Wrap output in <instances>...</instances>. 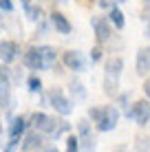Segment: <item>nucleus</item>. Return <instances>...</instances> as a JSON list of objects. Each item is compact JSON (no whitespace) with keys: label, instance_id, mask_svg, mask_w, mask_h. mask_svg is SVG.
Listing matches in <instances>:
<instances>
[{"label":"nucleus","instance_id":"f257e3e1","mask_svg":"<svg viewBox=\"0 0 150 152\" xmlns=\"http://www.w3.org/2000/svg\"><path fill=\"white\" fill-rule=\"evenodd\" d=\"M31 126H33V128H38L40 132L49 134V137H60L62 132H66V130L71 128L64 119L49 117V115H44V113H35L33 117H31Z\"/></svg>","mask_w":150,"mask_h":152},{"label":"nucleus","instance_id":"f03ea898","mask_svg":"<svg viewBox=\"0 0 150 152\" xmlns=\"http://www.w3.org/2000/svg\"><path fill=\"white\" fill-rule=\"evenodd\" d=\"M49 102H51V106L55 108V113H60L62 117H66V115H71L73 113V102H71L69 97L62 93V88H51V93H49Z\"/></svg>","mask_w":150,"mask_h":152},{"label":"nucleus","instance_id":"7ed1b4c3","mask_svg":"<svg viewBox=\"0 0 150 152\" xmlns=\"http://www.w3.org/2000/svg\"><path fill=\"white\" fill-rule=\"evenodd\" d=\"M117 121H119V110L115 106H102V117L95 126L100 132H110V130H115Z\"/></svg>","mask_w":150,"mask_h":152},{"label":"nucleus","instance_id":"20e7f679","mask_svg":"<svg viewBox=\"0 0 150 152\" xmlns=\"http://www.w3.org/2000/svg\"><path fill=\"white\" fill-rule=\"evenodd\" d=\"M126 115L130 119H135L137 126H146L150 121V99H139V102H135Z\"/></svg>","mask_w":150,"mask_h":152},{"label":"nucleus","instance_id":"39448f33","mask_svg":"<svg viewBox=\"0 0 150 152\" xmlns=\"http://www.w3.org/2000/svg\"><path fill=\"white\" fill-rule=\"evenodd\" d=\"M91 24H93V31H95V38L100 44H104L113 38V24L108 18H91Z\"/></svg>","mask_w":150,"mask_h":152},{"label":"nucleus","instance_id":"423d86ee","mask_svg":"<svg viewBox=\"0 0 150 152\" xmlns=\"http://www.w3.org/2000/svg\"><path fill=\"white\" fill-rule=\"evenodd\" d=\"M62 62L69 71H75V73H82L86 69V57L82 51H66L62 53Z\"/></svg>","mask_w":150,"mask_h":152},{"label":"nucleus","instance_id":"0eeeda50","mask_svg":"<svg viewBox=\"0 0 150 152\" xmlns=\"http://www.w3.org/2000/svg\"><path fill=\"white\" fill-rule=\"evenodd\" d=\"M22 62H24V66L31 69V71H46V64H44V57H42L40 46H31L27 53H24Z\"/></svg>","mask_w":150,"mask_h":152},{"label":"nucleus","instance_id":"6e6552de","mask_svg":"<svg viewBox=\"0 0 150 152\" xmlns=\"http://www.w3.org/2000/svg\"><path fill=\"white\" fill-rule=\"evenodd\" d=\"M18 55H20L18 42H11V40L0 42V60H2V64H11L13 60H18Z\"/></svg>","mask_w":150,"mask_h":152},{"label":"nucleus","instance_id":"1a4fd4ad","mask_svg":"<svg viewBox=\"0 0 150 152\" xmlns=\"http://www.w3.org/2000/svg\"><path fill=\"white\" fill-rule=\"evenodd\" d=\"M135 69H137V75H141V77L150 73V46H141V49L137 51Z\"/></svg>","mask_w":150,"mask_h":152},{"label":"nucleus","instance_id":"9d476101","mask_svg":"<svg viewBox=\"0 0 150 152\" xmlns=\"http://www.w3.org/2000/svg\"><path fill=\"white\" fill-rule=\"evenodd\" d=\"M51 24H53V29L58 31V33H62V35H69L71 31H73L69 18H66L64 13H60V11H53V13H51Z\"/></svg>","mask_w":150,"mask_h":152},{"label":"nucleus","instance_id":"9b49d317","mask_svg":"<svg viewBox=\"0 0 150 152\" xmlns=\"http://www.w3.org/2000/svg\"><path fill=\"white\" fill-rule=\"evenodd\" d=\"M27 119L24 117H13L11 119V126H9V139H13V141H20L22 139V134H24V130H27Z\"/></svg>","mask_w":150,"mask_h":152},{"label":"nucleus","instance_id":"f8f14e48","mask_svg":"<svg viewBox=\"0 0 150 152\" xmlns=\"http://www.w3.org/2000/svg\"><path fill=\"white\" fill-rule=\"evenodd\" d=\"M40 145H42V137H40L38 132H29L27 137L22 139V152H31V150H38Z\"/></svg>","mask_w":150,"mask_h":152},{"label":"nucleus","instance_id":"ddd939ff","mask_svg":"<svg viewBox=\"0 0 150 152\" xmlns=\"http://www.w3.org/2000/svg\"><path fill=\"white\" fill-rule=\"evenodd\" d=\"M108 20H110V24L115 29H124L126 27V15L119 7H110V11H108Z\"/></svg>","mask_w":150,"mask_h":152},{"label":"nucleus","instance_id":"4468645a","mask_svg":"<svg viewBox=\"0 0 150 152\" xmlns=\"http://www.w3.org/2000/svg\"><path fill=\"white\" fill-rule=\"evenodd\" d=\"M121 71H124V60L121 57H110V60L106 62V75L121 77Z\"/></svg>","mask_w":150,"mask_h":152},{"label":"nucleus","instance_id":"2eb2a0df","mask_svg":"<svg viewBox=\"0 0 150 152\" xmlns=\"http://www.w3.org/2000/svg\"><path fill=\"white\" fill-rule=\"evenodd\" d=\"M40 51H42V57H44L46 71H49V69H53V66H55V62H58V51H55L53 46H49V44L40 46Z\"/></svg>","mask_w":150,"mask_h":152},{"label":"nucleus","instance_id":"dca6fc26","mask_svg":"<svg viewBox=\"0 0 150 152\" xmlns=\"http://www.w3.org/2000/svg\"><path fill=\"white\" fill-rule=\"evenodd\" d=\"M119 77H110V75H106L104 77V93L108 97H117L119 95Z\"/></svg>","mask_w":150,"mask_h":152},{"label":"nucleus","instance_id":"f3484780","mask_svg":"<svg viewBox=\"0 0 150 152\" xmlns=\"http://www.w3.org/2000/svg\"><path fill=\"white\" fill-rule=\"evenodd\" d=\"M71 93H73L75 99H86V91H84V84L82 82H71Z\"/></svg>","mask_w":150,"mask_h":152},{"label":"nucleus","instance_id":"a211bd4d","mask_svg":"<svg viewBox=\"0 0 150 152\" xmlns=\"http://www.w3.org/2000/svg\"><path fill=\"white\" fill-rule=\"evenodd\" d=\"M42 15H44V11H42V7H27V18L29 20H33V22H40L42 20Z\"/></svg>","mask_w":150,"mask_h":152},{"label":"nucleus","instance_id":"6ab92c4d","mask_svg":"<svg viewBox=\"0 0 150 152\" xmlns=\"http://www.w3.org/2000/svg\"><path fill=\"white\" fill-rule=\"evenodd\" d=\"M95 137H93V134H91V137H82V141H80V148L82 150H84V152H95Z\"/></svg>","mask_w":150,"mask_h":152},{"label":"nucleus","instance_id":"aec40b11","mask_svg":"<svg viewBox=\"0 0 150 152\" xmlns=\"http://www.w3.org/2000/svg\"><path fill=\"white\" fill-rule=\"evenodd\" d=\"M27 86H29L31 93H40V91H42V80H40L38 75H31L27 80Z\"/></svg>","mask_w":150,"mask_h":152},{"label":"nucleus","instance_id":"412c9836","mask_svg":"<svg viewBox=\"0 0 150 152\" xmlns=\"http://www.w3.org/2000/svg\"><path fill=\"white\" fill-rule=\"evenodd\" d=\"M0 86H11V71L0 64Z\"/></svg>","mask_w":150,"mask_h":152},{"label":"nucleus","instance_id":"4be33fe9","mask_svg":"<svg viewBox=\"0 0 150 152\" xmlns=\"http://www.w3.org/2000/svg\"><path fill=\"white\" fill-rule=\"evenodd\" d=\"M135 150L137 152H150V137H137Z\"/></svg>","mask_w":150,"mask_h":152},{"label":"nucleus","instance_id":"5701e85b","mask_svg":"<svg viewBox=\"0 0 150 152\" xmlns=\"http://www.w3.org/2000/svg\"><path fill=\"white\" fill-rule=\"evenodd\" d=\"M77 130H80V137H91V124H89V119H80L77 121Z\"/></svg>","mask_w":150,"mask_h":152},{"label":"nucleus","instance_id":"b1692460","mask_svg":"<svg viewBox=\"0 0 150 152\" xmlns=\"http://www.w3.org/2000/svg\"><path fill=\"white\" fill-rule=\"evenodd\" d=\"M66 152H80V137L71 134V137L66 139Z\"/></svg>","mask_w":150,"mask_h":152},{"label":"nucleus","instance_id":"393cba45","mask_svg":"<svg viewBox=\"0 0 150 152\" xmlns=\"http://www.w3.org/2000/svg\"><path fill=\"white\" fill-rule=\"evenodd\" d=\"M100 117H102V108L100 106H93L91 110H89V119H91L93 124H97V121H100Z\"/></svg>","mask_w":150,"mask_h":152},{"label":"nucleus","instance_id":"a878e982","mask_svg":"<svg viewBox=\"0 0 150 152\" xmlns=\"http://www.w3.org/2000/svg\"><path fill=\"white\" fill-rule=\"evenodd\" d=\"M102 53H104V51H102L100 44L93 46V51H91V62H100V60H102Z\"/></svg>","mask_w":150,"mask_h":152},{"label":"nucleus","instance_id":"bb28decb","mask_svg":"<svg viewBox=\"0 0 150 152\" xmlns=\"http://www.w3.org/2000/svg\"><path fill=\"white\" fill-rule=\"evenodd\" d=\"M0 11H13V2L11 0H0Z\"/></svg>","mask_w":150,"mask_h":152},{"label":"nucleus","instance_id":"cd10ccee","mask_svg":"<svg viewBox=\"0 0 150 152\" xmlns=\"http://www.w3.org/2000/svg\"><path fill=\"white\" fill-rule=\"evenodd\" d=\"M20 145V141H13V139H9V143H7V148H4V152H15V148Z\"/></svg>","mask_w":150,"mask_h":152},{"label":"nucleus","instance_id":"c85d7f7f","mask_svg":"<svg viewBox=\"0 0 150 152\" xmlns=\"http://www.w3.org/2000/svg\"><path fill=\"white\" fill-rule=\"evenodd\" d=\"M128 99H130V97H128V93H126V95H117V102H119V106H121V108H126V106H128Z\"/></svg>","mask_w":150,"mask_h":152},{"label":"nucleus","instance_id":"c756f323","mask_svg":"<svg viewBox=\"0 0 150 152\" xmlns=\"http://www.w3.org/2000/svg\"><path fill=\"white\" fill-rule=\"evenodd\" d=\"M143 93H146V97L150 99V80H146V82H143Z\"/></svg>","mask_w":150,"mask_h":152},{"label":"nucleus","instance_id":"7c9ffc66","mask_svg":"<svg viewBox=\"0 0 150 152\" xmlns=\"http://www.w3.org/2000/svg\"><path fill=\"white\" fill-rule=\"evenodd\" d=\"M42 152H60V150H58V148H55V145H46V148H44Z\"/></svg>","mask_w":150,"mask_h":152},{"label":"nucleus","instance_id":"2f4dec72","mask_svg":"<svg viewBox=\"0 0 150 152\" xmlns=\"http://www.w3.org/2000/svg\"><path fill=\"white\" fill-rule=\"evenodd\" d=\"M20 2L24 4V9H27V7H31V0H20Z\"/></svg>","mask_w":150,"mask_h":152},{"label":"nucleus","instance_id":"473e14b6","mask_svg":"<svg viewBox=\"0 0 150 152\" xmlns=\"http://www.w3.org/2000/svg\"><path fill=\"white\" fill-rule=\"evenodd\" d=\"M146 35L150 38V22H148V27H146Z\"/></svg>","mask_w":150,"mask_h":152},{"label":"nucleus","instance_id":"72a5a7b5","mask_svg":"<svg viewBox=\"0 0 150 152\" xmlns=\"http://www.w3.org/2000/svg\"><path fill=\"white\" fill-rule=\"evenodd\" d=\"M110 2H128V0H110Z\"/></svg>","mask_w":150,"mask_h":152},{"label":"nucleus","instance_id":"f704fd0d","mask_svg":"<svg viewBox=\"0 0 150 152\" xmlns=\"http://www.w3.org/2000/svg\"><path fill=\"white\" fill-rule=\"evenodd\" d=\"M115 152H126V148H117Z\"/></svg>","mask_w":150,"mask_h":152},{"label":"nucleus","instance_id":"c9c22d12","mask_svg":"<svg viewBox=\"0 0 150 152\" xmlns=\"http://www.w3.org/2000/svg\"><path fill=\"white\" fill-rule=\"evenodd\" d=\"M143 4H150V0H143Z\"/></svg>","mask_w":150,"mask_h":152},{"label":"nucleus","instance_id":"e433bc0d","mask_svg":"<svg viewBox=\"0 0 150 152\" xmlns=\"http://www.w3.org/2000/svg\"><path fill=\"white\" fill-rule=\"evenodd\" d=\"M0 132H2V121H0Z\"/></svg>","mask_w":150,"mask_h":152},{"label":"nucleus","instance_id":"4c0bfd02","mask_svg":"<svg viewBox=\"0 0 150 152\" xmlns=\"http://www.w3.org/2000/svg\"><path fill=\"white\" fill-rule=\"evenodd\" d=\"M86 2H93V0H86Z\"/></svg>","mask_w":150,"mask_h":152}]
</instances>
